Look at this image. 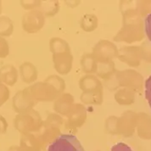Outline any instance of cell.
Here are the masks:
<instances>
[{"label":"cell","mask_w":151,"mask_h":151,"mask_svg":"<svg viewBox=\"0 0 151 151\" xmlns=\"http://www.w3.org/2000/svg\"><path fill=\"white\" fill-rule=\"evenodd\" d=\"M110 151H133L127 144L124 143H117L111 147Z\"/></svg>","instance_id":"obj_4"},{"label":"cell","mask_w":151,"mask_h":151,"mask_svg":"<svg viewBox=\"0 0 151 151\" xmlns=\"http://www.w3.org/2000/svg\"><path fill=\"white\" fill-rule=\"evenodd\" d=\"M144 29L149 40L151 42V13L148 14L144 20Z\"/></svg>","instance_id":"obj_3"},{"label":"cell","mask_w":151,"mask_h":151,"mask_svg":"<svg viewBox=\"0 0 151 151\" xmlns=\"http://www.w3.org/2000/svg\"><path fill=\"white\" fill-rule=\"evenodd\" d=\"M48 151H85L77 137L71 134H62L48 146Z\"/></svg>","instance_id":"obj_1"},{"label":"cell","mask_w":151,"mask_h":151,"mask_svg":"<svg viewBox=\"0 0 151 151\" xmlns=\"http://www.w3.org/2000/svg\"><path fill=\"white\" fill-rule=\"evenodd\" d=\"M145 98L151 109V75L145 82Z\"/></svg>","instance_id":"obj_2"}]
</instances>
